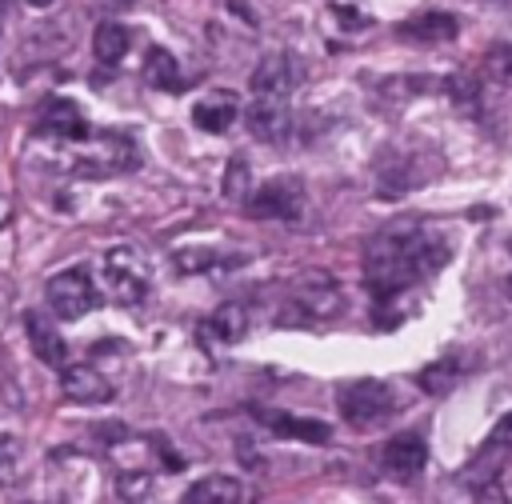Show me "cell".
Instances as JSON below:
<instances>
[{"label": "cell", "mask_w": 512, "mask_h": 504, "mask_svg": "<svg viewBox=\"0 0 512 504\" xmlns=\"http://www.w3.org/2000/svg\"><path fill=\"white\" fill-rule=\"evenodd\" d=\"M448 260V244L440 232L424 228L420 220H396L380 228L364 248V284L376 304L400 300Z\"/></svg>", "instance_id": "1"}, {"label": "cell", "mask_w": 512, "mask_h": 504, "mask_svg": "<svg viewBox=\"0 0 512 504\" xmlns=\"http://www.w3.org/2000/svg\"><path fill=\"white\" fill-rule=\"evenodd\" d=\"M136 164H140L136 140H132L128 132H116V128L92 132L88 140L72 144V156H68V168H72L76 176H92V180L132 172Z\"/></svg>", "instance_id": "2"}, {"label": "cell", "mask_w": 512, "mask_h": 504, "mask_svg": "<svg viewBox=\"0 0 512 504\" xmlns=\"http://www.w3.org/2000/svg\"><path fill=\"white\" fill-rule=\"evenodd\" d=\"M340 308H344L340 284L324 268H308V272H300L292 280L284 312H280V324H320V320H332Z\"/></svg>", "instance_id": "3"}, {"label": "cell", "mask_w": 512, "mask_h": 504, "mask_svg": "<svg viewBox=\"0 0 512 504\" xmlns=\"http://www.w3.org/2000/svg\"><path fill=\"white\" fill-rule=\"evenodd\" d=\"M104 288L116 304H140L148 296V284H152V272H148V260L132 248V244H116L104 252Z\"/></svg>", "instance_id": "4"}, {"label": "cell", "mask_w": 512, "mask_h": 504, "mask_svg": "<svg viewBox=\"0 0 512 504\" xmlns=\"http://www.w3.org/2000/svg\"><path fill=\"white\" fill-rule=\"evenodd\" d=\"M44 300L56 320H80L100 304V292H96L88 268H64L44 284Z\"/></svg>", "instance_id": "5"}, {"label": "cell", "mask_w": 512, "mask_h": 504, "mask_svg": "<svg viewBox=\"0 0 512 504\" xmlns=\"http://www.w3.org/2000/svg\"><path fill=\"white\" fill-rule=\"evenodd\" d=\"M336 408H340V416H344L352 428H372V424H380V420L392 416L396 396H392V388L380 384V380H352V384H344V388L336 392Z\"/></svg>", "instance_id": "6"}, {"label": "cell", "mask_w": 512, "mask_h": 504, "mask_svg": "<svg viewBox=\"0 0 512 504\" xmlns=\"http://www.w3.org/2000/svg\"><path fill=\"white\" fill-rule=\"evenodd\" d=\"M244 212L252 220H300L304 216V184L296 176H276L248 192Z\"/></svg>", "instance_id": "7"}, {"label": "cell", "mask_w": 512, "mask_h": 504, "mask_svg": "<svg viewBox=\"0 0 512 504\" xmlns=\"http://www.w3.org/2000/svg\"><path fill=\"white\" fill-rule=\"evenodd\" d=\"M32 132H36L40 140H56V144H80V140L92 136L84 112H80L72 100H60V96H52V100L40 104V112H36V120H32Z\"/></svg>", "instance_id": "8"}, {"label": "cell", "mask_w": 512, "mask_h": 504, "mask_svg": "<svg viewBox=\"0 0 512 504\" xmlns=\"http://www.w3.org/2000/svg\"><path fill=\"white\" fill-rule=\"evenodd\" d=\"M244 120H248V132L264 144H280L292 128V108L288 100L280 96H252V104L244 108Z\"/></svg>", "instance_id": "9"}, {"label": "cell", "mask_w": 512, "mask_h": 504, "mask_svg": "<svg viewBox=\"0 0 512 504\" xmlns=\"http://www.w3.org/2000/svg\"><path fill=\"white\" fill-rule=\"evenodd\" d=\"M424 464H428V444H424V436H416V432H400V436H392V440L380 448V468H384L388 476H396V480L420 476Z\"/></svg>", "instance_id": "10"}, {"label": "cell", "mask_w": 512, "mask_h": 504, "mask_svg": "<svg viewBox=\"0 0 512 504\" xmlns=\"http://www.w3.org/2000/svg\"><path fill=\"white\" fill-rule=\"evenodd\" d=\"M24 332H28V344H32V356L48 368H68V344H64V332L44 316V312H24Z\"/></svg>", "instance_id": "11"}, {"label": "cell", "mask_w": 512, "mask_h": 504, "mask_svg": "<svg viewBox=\"0 0 512 504\" xmlns=\"http://www.w3.org/2000/svg\"><path fill=\"white\" fill-rule=\"evenodd\" d=\"M296 76H300V68H296V60L288 52H268L256 64V72H252V96H280V100H288L292 88H296Z\"/></svg>", "instance_id": "12"}, {"label": "cell", "mask_w": 512, "mask_h": 504, "mask_svg": "<svg viewBox=\"0 0 512 504\" xmlns=\"http://www.w3.org/2000/svg\"><path fill=\"white\" fill-rule=\"evenodd\" d=\"M460 32L456 16L452 12H440V8H428V12H412L408 20L396 24V36L408 40V44H444Z\"/></svg>", "instance_id": "13"}, {"label": "cell", "mask_w": 512, "mask_h": 504, "mask_svg": "<svg viewBox=\"0 0 512 504\" xmlns=\"http://www.w3.org/2000/svg\"><path fill=\"white\" fill-rule=\"evenodd\" d=\"M60 388H64V396L76 400V404H108V400L116 396V388L108 384V376L96 372L92 364H68V368L60 372Z\"/></svg>", "instance_id": "14"}, {"label": "cell", "mask_w": 512, "mask_h": 504, "mask_svg": "<svg viewBox=\"0 0 512 504\" xmlns=\"http://www.w3.org/2000/svg\"><path fill=\"white\" fill-rule=\"evenodd\" d=\"M236 116H240L236 92H212V96H204V100L192 104V124H196L200 132H212V136L228 132V128L236 124Z\"/></svg>", "instance_id": "15"}, {"label": "cell", "mask_w": 512, "mask_h": 504, "mask_svg": "<svg viewBox=\"0 0 512 504\" xmlns=\"http://www.w3.org/2000/svg\"><path fill=\"white\" fill-rule=\"evenodd\" d=\"M244 500V484L228 472H212V476H200L196 484L184 488L180 504H240Z\"/></svg>", "instance_id": "16"}, {"label": "cell", "mask_w": 512, "mask_h": 504, "mask_svg": "<svg viewBox=\"0 0 512 504\" xmlns=\"http://www.w3.org/2000/svg\"><path fill=\"white\" fill-rule=\"evenodd\" d=\"M244 332H248V308L244 304H236V300H228V304H220L208 320H204V328H200V336L208 340V344H236V340H244Z\"/></svg>", "instance_id": "17"}, {"label": "cell", "mask_w": 512, "mask_h": 504, "mask_svg": "<svg viewBox=\"0 0 512 504\" xmlns=\"http://www.w3.org/2000/svg\"><path fill=\"white\" fill-rule=\"evenodd\" d=\"M260 420L276 432V436H288V440H304V444H328L332 428L324 420H312V416H292V412H260Z\"/></svg>", "instance_id": "18"}, {"label": "cell", "mask_w": 512, "mask_h": 504, "mask_svg": "<svg viewBox=\"0 0 512 504\" xmlns=\"http://www.w3.org/2000/svg\"><path fill=\"white\" fill-rule=\"evenodd\" d=\"M128 48H132V32L124 24H116V20L96 24V32H92V56H96V64L116 68L128 56Z\"/></svg>", "instance_id": "19"}, {"label": "cell", "mask_w": 512, "mask_h": 504, "mask_svg": "<svg viewBox=\"0 0 512 504\" xmlns=\"http://www.w3.org/2000/svg\"><path fill=\"white\" fill-rule=\"evenodd\" d=\"M144 80L152 88H160V92H184V72L176 64V56L168 48H160V44L148 48V56H144Z\"/></svg>", "instance_id": "20"}, {"label": "cell", "mask_w": 512, "mask_h": 504, "mask_svg": "<svg viewBox=\"0 0 512 504\" xmlns=\"http://www.w3.org/2000/svg\"><path fill=\"white\" fill-rule=\"evenodd\" d=\"M460 380H464V364H460L456 356H440V360H432L428 368L416 372V384H420L428 396H448Z\"/></svg>", "instance_id": "21"}, {"label": "cell", "mask_w": 512, "mask_h": 504, "mask_svg": "<svg viewBox=\"0 0 512 504\" xmlns=\"http://www.w3.org/2000/svg\"><path fill=\"white\" fill-rule=\"evenodd\" d=\"M116 504H160V488L152 472H120L116 476Z\"/></svg>", "instance_id": "22"}, {"label": "cell", "mask_w": 512, "mask_h": 504, "mask_svg": "<svg viewBox=\"0 0 512 504\" xmlns=\"http://www.w3.org/2000/svg\"><path fill=\"white\" fill-rule=\"evenodd\" d=\"M480 80L496 88H512V40L488 44V52L480 56Z\"/></svg>", "instance_id": "23"}, {"label": "cell", "mask_w": 512, "mask_h": 504, "mask_svg": "<svg viewBox=\"0 0 512 504\" xmlns=\"http://www.w3.org/2000/svg\"><path fill=\"white\" fill-rule=\"evenodd\" d=\"M444 88H448V96H452V104H456L460 112H468V116H480V76H468V72H452Z\"/></svg>", "instance_id": "24"}, {"label": "cell", "mask_w": 512, "mask_h": 504, "mask_svg": "<svg viewBox=\"0 0 512 504\" xmlns=\"http://www.w3.org/2000/svg\"><path fill=\"white\" fill-rule=\"evenodd\" d=\"M476 504H512V480L504 468H492L476 480Z\"/></svg>", "instance_id": "25"}, {"label": "cell", "mask_w": 512, "mask_h": 504, "mask_svg": "<svg viewBox=\"0 0 512 504\" xmlns=\"http://www.w3.org/2000/svg\"><path fill=\"white\" fill-rule=\"evenodd\" d=\"M172 260H176L180 272H212V268L228 264V256L220 248H180Z\"/></svg>", "instance_id": "26"}, {"label": "cell", "mask_w": 512, "mask_h": 504, "mask_svg": "<svg viewBox=\"0 0 512 504\" xmlns=\"http://www.w3.org/2000/svg\"><path fill=\"white\" fill-rule=\"evenodd\" d=\"M20 456H24V444L12 432H0V484H12L16 480Z\"/></svg>", "instance_id": "27"}, {"label": "cell", "mask_w": 512, "mask_h": 504, "mask_svg": "<svg viewBox=\"0 0 512 504\" xmlns=\"http://www.w3.org/2000/svg\"><path fill=\"white\" fill-rule=\"evenodd\" d=\"M220 188H224V196H228V200H236V204H244V200H248V192H252V188H248V164H244V156H236V160L228 164V172H224V184H220Z\"/></svg>", "instance_id": "28"}, {"label": "cell", "mask_w": 512, "mask_h": 504, "mask_svg": "<svg viewBox=\"0 0 512 504\" xmlns=\"http://www.w3.org/2000/svg\"><path fill=\"white\" fill-rule=\"evenodd\" d=\"M332 16L344 24V28H364L368 16H360V8H348V4H332Z\"/></svg>", "instance_id": "29"}, {"label": "cell", "mask_w": 512, "mask_h": 504, "mask_svg": "<svg viewBox=\"0 0 512 504\" xmlns=\"http://www.w3.org/2000/svg\"><path fill=\"white\" fill-rule=\"evenodd\" d=\"M228 4H232V8L240 12V20H244V24H256V16L248 12V4H244V0H228Z\"/></svg>", "instance_id": "30"}, {"label": "cell", "mask_w": 512, "mask_h": 504, "mask_svg": "<svg viewBox=\"0 0 512 504\" xmlns=\"http://www.w3.org/2000/svg\"><path fill=\"white\" fill-rule=\"evenodd\" d=\"M28 4H32V8H48L52 0H28Z\"/></svg>", "instance_id": "31"}, {"label": "cell", "mask_w": 512, "mask_h": 504, "mask_svg": "<svg viewBox=\"0 0 512 504\" xmlns=\"http://www.w3.org/2000/svg\"><path fill=\"white\" fill-rule=\"evenodd\" d=\"M504 292H508V300H512V276H508V280H504Z\"/></svg>", "instance_id": "32"}, {"label": "cell", "mask_w": 512, "mask_h": 504, "mask_svg": "<svg viewBox=\"0 0 512 504\" xmlns=\"http://www.w3.org/2000/svg\"><path fill=\"white\" fill-rule=\"evenodd\" d=\"M4 216H8V204H4V200H0V220H4Z\"/></svg>", "instance_id": "33"}, {"label": "cell", "mask_w": 512, "mask_h": 504, "mask_svg": "<svg viewBox=\"0 0 512 504\" xmlns=\"http://www.w3.org/2000/svg\"><path fill=\"white\" fill-rule=\"evenodd\" d=\"M508 252H512V240H508Z\"/></svg>", "instance_id": "34"}]
</instances>
